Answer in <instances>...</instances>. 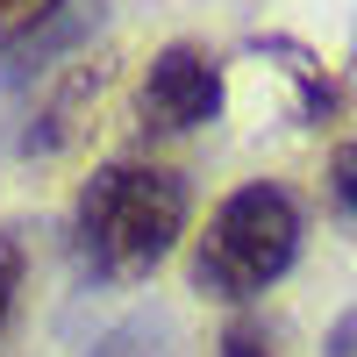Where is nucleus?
I'll return each mask as SVG.
<instances>
[{"label":"nucleus","instance_id":"1","mask_svg":"<svg viewBox=\"0 0 357 357\" xmlns=\"http://www.w3.org/2000/svg\"><path fill=\"white\" fill-rule=\"evenodd\" d=\"M186 236V178L165 165L114 158L79 186L72 243L93 279H143L178 250Z\"/></svg>","mask_w":357,"mask_h":357},{"label":"nucleus","instance_id":"2","mask_svg":"<svg viewBox=\"0 0 357 357\" xmlns=\"http://www.w3.org/2000/svg\"><path fill=\"white\" fill-rule=\"evenodd\" d=\"M301 207H293L286 186L272 178H250V186H236L207 229L193 236V293L207 301H257L264 286H279L293 272V257H301Z\"/></svg>","mask_w":357,"mask_h":357},{"label":"nucleus","instance_id":"3","mask_svg":"<svg viewBox=\"0 0 357 357\" xmlns=\"http://www.w3.org/2000/svg\"><path fill=\"white\" fill-rule=\"evenodd\" d=\"M222 114V65L200 43H165L136 86V122L151 136H186Z\"/></svg>","mask_w":357,"mask_h":357},{"label":"nucleus","instance_id":"4","mask_svg":"<svg viewBox=\"0 0 357 357\" xmlns=\"http://www.w3.org/2000/svg\"><path fill=\"white\" fill-rule=\"evenodd\" d=\"M72 0H0V50L22 43V36H36L43 22H57Z\"/></svg>","mask_w":357,"mask_h":357},{"label":"nucleus","instance_id":"5","mask_svg":"<svg viewBox=\"0 0 357 357\" xmlns=\"http://www.w3.org/2000/svg\"><path fill=\"white\" fill-rule=\"evenodd\" d=\"M93 357H165V329L158 321H122L93 343Z\"/></svg>","mask_w":357,"mask_h":357},{"label":"nucleus","instance_id":"6","mask_svg":"<svg viewBox=\"0 0 357 357\" xmlns=\"http://www.w3.org/2000/svg\"><path fill=\"white\" fill-rule=\"evenodd\" d=\"M329 200H336L343 222H357V143H336L329 151Z\"/></svg>","mask_w":357,"mask_h":357},{"label":"nucleus","instance_id":"7","mask_svg":"<svg viewBox=\"0 0 357 357\" xmlns=\"http://www.w3.org/2000/svg\"><path fill=\"white\" fill-rule=\"evenodd\" d=\"M22 236L15 229H0V329H8V314H15V293H22Z\"/></svg>","mask_w":357,"mask_h":357},{"label":"nucleus","instance_id":"8","mask_svg":"<svg viewBox=\"0 0 357 357\" xmlns=\"http://www.w3.org/2000/svg\"><path fill=\"white\" fill-rule=\"evenodd\" d=\"M215 357H279V350H272V336H264V321H229Z\"/></svg>","mask_w":357,"mask_h":357}]
</instances>
